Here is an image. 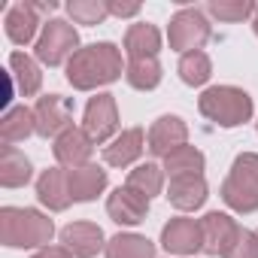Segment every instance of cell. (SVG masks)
I'll return each mask as SVG.
<instances>
[{
    "label": "cell",
    "instance_id": "5",
    "mask_svg": "<svg viewBox=\"0 0 258 258\" xmlns=\"http://www.w3.org/2000/svg\"><path fill=\"white\" fill-rule=\"evenodd\" d=\"M76 46H79L76 28L61 22V19H55V22H49L43 28V34L37 40V58L43 64H49V67H58V64H64L67 58H73L79 52Z\"/></svg>",
    "mask_w": 258,
    "mask_h": 258
},
{
    "label": "cell",
    "instance_id": "18",
    "mask_svg": "<svg viewBox=\"0 0 258 258\" xmlns=\"http://www.w3.org/2000/svg\"><path fill=\"white\" fill-rule=\"evenodd\" d=\"M67 182H70V198L73 201H91L103 191L106 170H100L97 164H82V167L67 170Z\"/></svg>",
    "mask_w": 258,
    "mask_h": 258
},
{
    "label": "cell",
    "instance_id": "30",
    "mask_svg": "<svg viewBox=\"0 0 258 258\" xmlns=\"http://www.w3.org/2000/svg\"><path fill=\"white\" fill-rule=\"evenodd\" d=\"M207 10L216 19H222V22H243L246 16L255 13V7L249 4V0H237V4H225V0H219V4H210Z\"/></svg>",
    "mask_w": 258,
    "mask_h": 258
},
{
    "label": "cell",
    "instance_id": "29",
    "mask_svg": "<svg viewBox=\"0 0 258 258\" xmlns=\"http://www.w3.org/2000/svg\"><path fill=\"white\" fill-rule=\"evenodd\" d=\"M67 13L79 25H100L109 16V4H103V0H73L67 7Z\"/></svg>",
    "mask_w": 258,
    "mask_h": 258
},
{
    "label": "cell",
    "instance_id": "27",
    "mask_svg": "<svg viewBox=\"0 0 258 258\" xmlns=\"http://www.w3.org/2000/svg\"><path fill=\"white\" fill-rule=\"evenodd\" d=\"M213 73V64L204 52H188L179 58V76L185 85H204Z\"/></svg>",
    "mask_w": 258,
    "mask_h": 258
},
{
    "label": "cell",
    "instance_id": "4",
    "mask_svg": "<svg viewBox=\"0 0 258 258\" xmlns=\"http://www.w3.org/2000/svg\"><path fill=\"white\" fill-rule=\"evenodd\" d=\"M222 201L237 213L258 210V155H252V152L237 155V161L222 185Z\"/></svg>",
    "mask_w": 258,
    "mask_h": 258
},
{
    "label": "cell",
    "instance_id": "21",
    "mask_svg": "<svg viewBox=\"0 0 258 258\" xmlns=\"http://www.w3.org/2000/svg\"><path fill=\"white\" fill-rule=\"evenodd\" d=\"M161 49V34L155 25H131L124 34V52L127 58H158Z\"/></svg>",
    "mask_w": 258,
    "mask_h": 258
},
{
    "label": "cell",
    "instance_id": "1",
    "mask_svg": "<svg viewBox=\"0 0 258 258\" xmlns=\"http://www.w3.org/2000/svg\"><path fill=\"white\" fill-rule=\"evenodd\" d=\"M121 73V52L112 43H91L67 61V82L79 91L115 82Z\"/></svg>",
    "mask_w": 258,
    "mask_h": 258
},
{
    "label": "cell",
    "instance_id": "24",
    "mask_svg": "<svg viewBox=\"0 0 258 258\" xmlns=\"http://www.w3.org/2000/svg\"><path fill=\"white\" fill-rule=\"evenodd\" d=\"M10 73H13V79H16V85H19V91H22L25 97H31V94L40 91V82H43L40 67H37L34 58H28L25 52H13V55H10Z\"/></svg>",
    "mask_w": 258,
    "mask_h": 258
},
{
    "label": "cell",
    "instance_id": "23",
    "mask_svg": "<svg viewBox=\"0 0 258 258\" xmlns=\"http://www.w3.org/2000/svg\"><path fill=\"white\" fill-rule=\"evenodd\" d=\"M106 258H155V246L140 234H115L106 243Z\"/></svg>",
    "mask_w": 258,
    "mask_h": 258
},
{
    "label": "cell",
    "instance_id": "16",
    "mask_svg": "<svg viewBox=\"0 0 258 258\" xmlns=\"http://www.w3.org/2000/svg\"><path fill=\"white\" fill-rule=\"evenodd\" d=\"M37 198L49 207V210H55V213H61V210H67L70 207V182H67V170H61V167H52V170H46L40 179H37Z\"/></svg>",
    "mask_w": 258,
    "mask_h": 258
},
{
    "label": "cell",
    "instance_id": "3",
    "mask_svg": "<svg viewBox=\"0 0 258 258\" xmlns=\"http://www.w3.org/2000/svg\"><path fill=\"white\" fill-rule=\"evenodd\" d=\"M201 112L213 121H219L222 127H234V124H243L249 121L252 115V97L243 91V88H234V85H216V88H207L198 100Z\"/></svg>",
    "mask_w": 258,
    "mask_h": 258
},
{
    "label": "cell",
    "instance_id": "25",
    "mask_svg": "<svg viewBox=\"0 0 258 258\" xmlns=\"http://www.w3.org/2000/svg\"><path fill=\"white\" fill-rule=\"evenodd\" d=\"M164 170L170 173V179H176V176H201L204 155L195 146H182V149H176V152H170L164 158Z\"/></svg>",
    "mask_w": 258,
    "mask_h": 258
},
{
    "label": "cell",
    "instance_id": "2",
    "mask_svg": "<svg viewBox=\"0 0 258 258\" xmlns=\"http://www.w3.org/2000/svg\"><path fill=\"white\" fill-rule=\"evenodd\" d=\"M55 234L52 219H46L37 210H22V207H4L0 210V243L13 249H31V246H46Z\"/></svg>",
    "mask_w": 258,
    "mask_h": 258
},
{
    "label": "cell",
    "instance_id": "17",
    "mask_svg": "<svg viewBox=\"0 0 258 258\" xmlns=\"http://www.w3.org/2000/svg\"><path fill=\"white\" fill-rule=\"evenodd\" d=\"M143 127H131V131H121L106 149H103V158L106 164L112 167H127L131 161H137L143 155Z\"/></svg>",
    "mask_w": 258,
    "mask_h": 258
},
{
    "label": "cell",
    "instance_id": "15",
    "mask_svg": "<svg viewBox=\"0 0 258 258\" xmlns=\"http://www.w3.org/2000/svg\"><path fill=\"white\" fill-rule=\"evenodd\" d=\"M61 243L76 258H91L103 249V231L94 222H73L61 231Z\"/></svg>",
    "mask_w": 258,
    "mask_h": 258
},
{
    "label": "cell",
    "instance_id": "14",
    "mask_svg": "<svg viewBox=\"0 0 258 258\" xmlns=\"http://www.w3.org/2000/svg\"><path fill=\"white\" fill-rule=\"evenodd\" d=\"M237 225L234 219H228L225 213H207L201 219V237H204V252L207 255H225L228 246L237 237Z\"/></svg>",
    "mask_w": 258,
    "mask_h": 258
},
{
    "label": "cell",
    "instance_id": "22",
    "mask_svg": "<svg viewBox=\"0 0 258 258\" xmlns=\"http://www.w3.org/2000/svg\"><path fill=\"white\" fill-rule=\"evenodd\" d=\"M28 179H31V161L16 146H4L0 149V185L19 188Z\"/></svg>",
    "mask_w": 258,
    "mask_h": 258
},
{
    "label": "cell",
    "instance_id": "6",
    "mask_svg": "<svg viewBox=\"0 0 258 258\" xmlns=\"http://www.w3.org/2000/svg\"><path fill=\"white\" fill-rule=\"evenodd\" d=\"M170 46L182 55L188 52H201V46L210 40V22L204 19L201 10H182L170 19Z\"/></svg>",
    "mask_w": 258,
    "mask_h": 258
},
{
    "label": "cell",
    "instance_id": "32",
    "mask_svg": "<svg viewBox=\"0 0 258 258\" xmlns=\"http://www.w3.org/2000/svg\"><path fill=\"white\" fill-rule=\"evenodd\" d=\"M34 258H73V252L64 249V246H43Z\"/></svg>",
    "mask_w": 258,
    "mask_h": 258
},
{
    "label": "cell",
    "instance_id": "11",
    "mask_svg": "<svg viewBox=\"0 0 258 258\" xmlns=\"http://www.w3.org/2000/svg\"><path fill=\"white\" fill-rule=\"evenodd\" d=\"M188 140V127L179 115H161L152 127H149V152L152 155H170L176 149H182Z\"/></svg>",
    "mask_w": 258,
    "mask_h": 258
},
{
    "label": "cell",
    "instance_id": "10",
    "mask_svg": "<svg viewBox=\"0 0 258 258\" xmlns=\"http://www.w3.org/2000/svg\"><path fill=\"white\" fill-rule=\"evenodd\" d=\"M55 10V4L49 0V4H16L10 13H7V34L13 43L25 46L34 40L37 28H40V16Z\"/></svg>",
    "mask_w": 258,
    "mask_h": 258
},
{
    "label": "cell",
    "instance_id": "33",
    "mask_svg": "<svg viewBox=\"0 0 258 258\" xmlns=\"http://www.w3.org/2000/svg\"><path fill=\"white\" fill-rule=\"evenodd\" d=\"M109 13L118 16V19H124V16H137L140 7H137V4H109Z\"/></svg>",
    "mask_w": 258,
    "mask_h": 258
},
{
    "label": "cell",
    "instance_id": "7",
    "mask_svg": "<svg viewBox=\"0 0 258 258\" xmlns=\"http://www.w3.org/2000/svg\"><path fill=\"white\" fill-rule=\"evenodd\" d=\"M82 127L85 134L94 140V143H103L115 134L118 127V109H115V97L112 94H97L88 100L85 106V118H82Z\"/></svg>",
    "mask_w": 258,
    "mask_h": 258
},
{
    "label": "cell",
    "instance_id": "9",
    "mask_svg": "<svg viewBox=\"0 0 258 258\" xmlns=\"http://www.w3.org/2000/svg\"><path fill=\"white\" fill-rule=\"evenodd\" d=\"M106 213H109V219L118 222V225H137V222H143L146 213H149V198L140 195V191L131 188V185H121V188H115V191L109 195Z\"/></svg>",
    "mask_w": 258,
    "mask_h": 258
},
{
    "label": "cell",
    "instance_id": "13",
    "mask_svg": "<svg viewBox=\"0 0 258 258\" xmlns=\"http://www.w3.org/2000/svg\"><path fill=\"white\" fill-rule=\"evenodd\" d=\"M161 243L167 252L176 255H195L198 249H204V237H201V222L195 219H170L161 231Z\"/></svg>",
    "mask_w": 258,
    "mask_h": 258
},
{
    "label": "cell",
    "instance_id": "20",
    "mask_svg": "<svg viewBox=\"0 0 258 258\" xmlns=\"http://www.w3.org/2000/svg\"><path fill=\"white\" fill-rule=\"evenodd\" d=\"M34 131H37V115L28 106H16L0 118V140H4V146H16L25 137H31Z\"/></svg>",
    "mask_w": 258,
    "mask_h": 258
},
{
    "label": "cell",
    "instance_id": "28",
    "mask_svg": "<svg viewBox=\"0 0 258 258\" xmlns=\"http://www.w3.org/2000/svg\"><path fill=\"white\" fill-rule=\"evenodd\" d=\"M127 185L137 188V191L146 195V198H152V195L161 191V185H164V173H161L158 164H140V167L131 170V176H127Z\"/></svg>",
    "mask_w": 258,
    "mask_h": 258
},
{
    "label": "cell",
    "instance_id": "34",
    "mask_svg": "<svg viewBox=\"0 0 258 258\" xmlns=\"http://www.w3.org/2000/svg\"><path fill=\"white\" fill-rule=\"evenodd\" d=\"M252 28H255V34H258V10H255V25H252Z\"/></svg>",
    "mask_w": 258,
    "mask_h": 258
},
{
    "label": "cell",
    "instance_id": "31",
    "mask_svg": "<svg viewBox=\"0 0 258 258\" xmlns=\"http://www.w3.org/2000/svg\"><path fill=\"white\" fill-rule=\"evenodd\" d=\"M222 258H258V234L240 228L237 237H234V243L228 246V252Z\"/></svg>",
    "mask_w": 258,
    "mask_h": 258
},
{
    "label": "cell",
    "instance_id": "8",
    "mask_svg": "<svg viewBox=\"0 0 258 258\" xmlns=\"http://www.w3.org/2000/svg\"><path fill=\"white\" fill-rule=\"evenodd\" d=\"M70 100L61 97V94H46L37 100L34 106V115H37V134L40 137H58L61 131L70 127Z\"/></svg>",
    "mask_w": 258,
    "mask_h": 258
},
{
    "label": "cell",
    "instance_id": "26",
    "mask_svg": "<svg viewBox=\"0 0 258 258\" xmlns=\"http://www.w3.org/2000/svg\"><path fill=\"white\" fill-rule=\"evenodd\" d=\"M127 82L140 91H149L161 82V64L158 58H134L127 64Z\"/></svg>",
    "mask_w": 258,
    "mask_h": 258
},
{
    "label": "cell",
    "instance_id": "12",
    "mask_svg": "<svg viewBox=\"0 0 258 258\" xmlns=\"http://www.w3.org/2000/svg\"><path fill=\"white\" fill-rule=\"evenodd\" d=\"M55 158L61 161V164H67L70 170L73 167H82V164H88V158H91V152H94V140L85 134V127H67V131H61L58 137H55Z\"/></svg>",
    "mask_w": 258,
    "mask_h": 258
},
{
    "label": "cell",
    "instance_id": "19",
    "mask_svg": "<svg viewBox=\"0 0 258 258\" xmlns=\"http://www.w3.org/2000/svg\"><path fill=\"white\" fill-rule=\"evenodd\" d=\"M167 201L176 210H198L207 201V182H204V176H176V179H170Z\"/></svg>",
    "mask_w": 258,
    "mask_h": 258
}]
</instances>
